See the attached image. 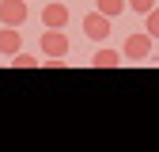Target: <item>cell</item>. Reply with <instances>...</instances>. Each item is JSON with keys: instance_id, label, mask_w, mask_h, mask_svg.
Masks as SVG:
<instances>
[{"instance_id": "10", "label": "cell", "mask_w": 159, "mask_h": 152, "mask_svg": "<svg viewBox=\"0 0 159 152\" xmlns=\"http://www.w3.org/2000/svg\"><path fill=\"white\" fill-rule=\"evenodd\" d=\"M125 8L136 12V15H148V12L155 8V0H125Z\"/></svg>"}, {"instance_id": "3", "label": "cell", "mask_w": 159, "mask_h": 152, "mask_svg": "<svg viewBox=\"0 0 159 152\" xmlns=\"http://www.w3.org/2000/svg\"><path fill=\"white\" fill-rule=\"evenodd\" d=\"M152 42H155V38H148V34H129L125 38V50H121V61H136V65H140L148 57V50H152Z\"/></svg>"}, {"instance_id": "6", "label": "cell", "mask_w": 159, "mask_h": 152, "mask_svg": "<svg viewBox=\"0 0 159 152\" xmlns=\"http://www.w3.org/2000/svg\"><path fill=\"white\" fill-rule=\"evenodd\" d=\"M19 46H23V34H19V27H0V53H19Z\"/></svg>"}, {"instance_id": "2", "label": "cell", "mask_w": 159, "mask_h": 152, "mask_svg": "<svg viewBox=\"0 0 159 152\" xmlns=\"http://www.w3.org/2000/svg\"><path fill=\"white\" fill-rule=\"evenodd\" d=\"M27 0H0V23L4 27H23L27 23Z\"/></svg>"}, {"instance_id": "1", "label": "cell", "mask_w": 159, "mask_h": 152, "mask_svg": "<svg viewBox=\"0 0 159 152\" xmlns=\"http://www.w3.org/2000/svg\"><path fill=\"white\" fill-rule=\"evenodd\" d=\"M38 46H42V61H65L68 38H65V31H42Z\"/></svg>"}, {"instance_id": "4", "label": "cell", "mask_w": 159, "mask_h": 152, "mask_svg": "<svg viewBox=\"0 0 159 152\" xmlns=\"http://www.w3.org/2000/svg\"><path fill=\"white\" fill-rule=\"evenodd\" d=\"M84 34L91 38V42H106V38H110V19L98 15V12L84 15Z\"/></svg>"}, {"instance_id": "7", "label": "cell", "mask_w": 159, "mask_h": 152, "mask_svg": "<svg viewBox=\"0 0 159 152\" xmlns=\"http://www.w3.org/2000/svg\"><path fill=\"white\" fill-rule=\"evenodd\" d=\"M91 65L95 69H114V65H121V53H117V50H95V57H91Z\"/></svg>"}, {"instance_id": "9", "label": "cell", "mask_w": 159, "mask_h": 152, "mask_svg": "<svg viewBox=\"0 0 159 152\" xmlns=\"http://www.w3.org/2000/svg\"><path fill=\"white\" fill-rule=\"evenodd\" d=\"M11 65H15V69H34V65H42V57H34V53H23V50H19V53H11Z\"/></svg>"}, {"instance_id": "11", "label": "cell", "mask_w": 159, "mask_h": 152, "mask_svg": "<svg viewBox=\"0 0 159 152\" xmlns=\"http://www.w3.org/2000/svg\"><path fill=\"white\" fill-rule=\"evenodd\" d=\"M148 38H159V8H152L148 12V31H144Z\"/></svg>"}, {"instance_id": "8", "label": "cell", "mask_w": 159, "mask_h": 152, "mask_svg": "<svg viewBox=\"0 0 159 152\" xmlns=\"http://www.w3.org/2000/svg\"><path fill=\"white\" fill-rule=\"evenodd\" d=\"M95 12H98V15H106V19H114V15H121V12H125V0H95Z\"/></svg>"}, {"instance_id": "5", "label": "cell", "mask_w": 159, "mask_h": 152, "mask_svg": "<svg viewBox=\"0 0 159 152\" xmlns=\"http://www.w3.org/2000/svg\"><path fill=\"white\" fill-rule=\"evenodd\" d=\"M68 8L65 4H46L42 8V23H46V31H65V23H68Z\"/></svg>"}]
</instances>
